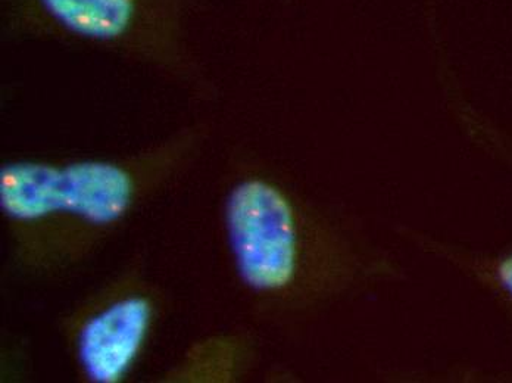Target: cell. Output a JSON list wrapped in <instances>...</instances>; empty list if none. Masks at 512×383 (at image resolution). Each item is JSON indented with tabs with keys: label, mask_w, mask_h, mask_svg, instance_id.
<instances>
[{
	"label": "cell",
	"mask_w": 512,
	"mask_h": 383,
	"mask_svg": "<svg viewBox=\"0 0 512 383\" xmlns=\"http://www.w3.org/2000/svg\"><path fill=\"white\" fill-rule=\"evenodd\" d=\"M231 248L240 276L258 291H273L292 280L296 233L292 208L273 186L242 183L227 205Z\"/></svg>",
	"instance_id": "cell-3"
},
{
	"label": "cell",
	"mask_w": 512,
	"mask_h": 383,
	"mask_svg": "<svg viewBox=\"0 0 512 383\" xmlns=\"http://www.w3.org/2000/svg\"><path fill=\"white\" fill-rule=\"evenodd\" d=\"M131 189L127 171L109 163L61 168L20 163L0 171V204L8 216L18 220L68 211L93 223H111L126 213Z\"/></svg>",
	"instance_id": "cell-2"
},
{
	"label": "cell",
	"mask_w": 512,
	"mask_h": 383,
	"mask_svg": "<svg viewBox=\"0 0 512 383\" xmlns=\"http://www.w3.org/2000/svg\"><path fill=\"white\" fill-rule=\"evenodd\" d=\"M195 0H2V24L102 45H171L190 24Z\"/></svg>",
	"instance_id": "cell-1"
},
{
	"label": "cell",
	"mask_w": 512,
	"mask_h": 383,
	"mask_svg": "<svg viewBox=\"0 0 512 383\" xmlns=\"http://www.w3.org/2000/svg\"><path fill=\"white\" fill-rule=\"evenodd\" d=\"M149 304L128 298L93 317L80 336V360L90 381L114 383L136 357L149 325Z\"/></svg>",
	"instance_id": "cell-4"
},
{
	"label": "cell",
	"mask_w": 512,
	"mask_h": 383,
	"mask_svg": "<svg viewBox=\"0 0 512 383\" xmlns=\"http://www.w3.org/2000/svg\"><path fill=\"white\" fill-rule=\"evenodd\" d=\"M498 274L505 291L510 292L512 297V255L507 260L502 261Z\"/></svg>",
	"instance_id": "cell-5"
}]
</instances>
